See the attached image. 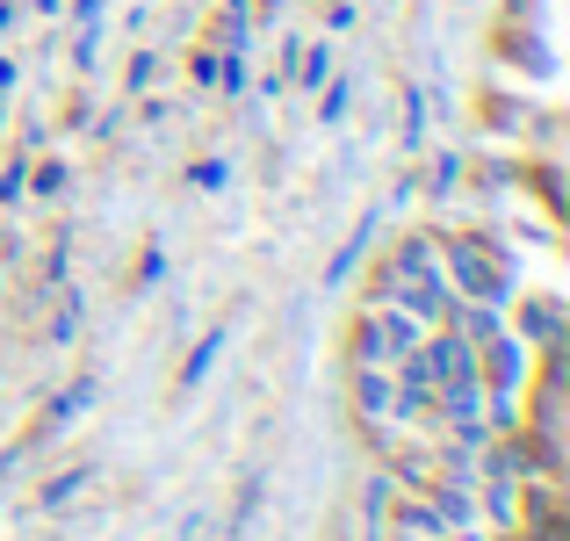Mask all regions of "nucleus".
I'll return each mask as SVG.
<instances>
[{
  "label": "nucleus",
  "instance_id": "obj_2",
  "mask_svg": "<svg viewBox=\"0 0 570 541\" xmlns=\"http://www.w3.org/2000/svg\"><path fill=\"white\" fill-rule=\"evenodd\" d=\"M419 340H426V325L368 296V304L347 318V368H397V361L412 354Z\"/></svg>",
  "mask_w": 570,
  "mask_h": 541
},
{
  "label": "nucleus",
  "instance_id": "obj_6",
  "mask_svg": "<svg viewBox=\"0 0 570 541\" xmlns=\"http://www.w3.org/2000/svg\"><path fill=\"white\" fill-rule=\"evenodd\" d=\"M217 354H224V333H209L203 347L188 354V368H181V390H195V383H203V375H209V361H217Z\"/></svg>",
  "mask_w": 570,
  "mask_h": 541
},
{
  "label": "nucleus",
  "instance_id": "obj_8",
  "mask_svg": "<svg viewBox=\"0 0 570 541\" xmlns=\"http://www.w3.org/2000/svg\"><path fill=\"white\" fill-rule=\"evenodd\" d=\"M138 87H153V51L130 58V95H138Z\"/></svg>",
  "mask_w": 570,
  "mask_h": 541
},
{
  "label": "nucleus",
  "instance_id": "obj_1",
  "mask_svg": "<svg viewBox=\"0 0 570 541\" xmlns=\"http://www.w3.org/2000/svg\"><path fill=\"white\" fill-rule=\"evenodd\" d=\"M433 246H441V275L448 296L462 304H513V260L491 232H470V224H433Z\"/></svg>",
  "mask_w": 570,
  "mask_h": 541
},
{
  "label": "nucleus",
  "instance_id": "obj_4",
  "mask_svg": "<svg viewBox=\"0 0 570 541\" xmlns=\"http://www.w3.org/2000/svg\"><path fill=\"white\" fill-rule=\"evenodd\" d=\"M513 325L520 340H528L534 354H549V347H563V333H570V318H563V296H549V289H513Z\"/></svg>",
  "mask_w": 570,
  "mask_h": 541
},
{
  "label": "nucleus",
  "instance_id": "obj_7",
  "mask_svg": "<svg viewBox=\"0 0 570 541\" xmlns=\"http://www.w3.org/2000/svg\"><path fill=\"white\" fill-rule=\"evenodd\" d=\"M296 80H304V87H318V80H325V43H318V51H304V66H296Z\"/></svg>",
  "mask_w": 570,
  "mask_h": 541
},
{
  "label": "nucleus",
  "instance_id": "obj_5",
  "mask_svg": "<svg viewBox=\"0 0 570 541\" xmlns=\"http://www.w3.org/2000/svg\"><path fill=\"white\" fill-rule=\"evenodd\" d=\"M87 484H95V462H72V470H58L51 484H43V513H66V505L80 499Z\"/></svg>",
  "mask_w": 570,
  "mask_h": 541
},
{
  "label": "nucleus",
  "instance_id": "obj_3",
  "mask_svg": "<svg viewBox=\"0 0 570 541\" xmlns=\"http://www.w3.org/2000/svg\"><path fill=\"white\" fill-rule=\"evenodd\" d=\"M347 404H354V426H404V397H397V375L390 368H347Z\"/></svg>",
  "mask_w": 570,
  "mask_h": 541
},
{
  "label": "nucleus",
  "instance_id": "obj_9",
  "mask_svg": "<svg viewBox=\"0 0 570 541\" xmlns=\"http://www.w3.org/2000/svg\"><path fill=\"white\" fill-rule=\"evenodd\" d=\"M37 188H43V195H58V188H66V167H58V159H51V167H37Z\"/></svg>",
  "mask_w": 570,
  "mask_h": 541
}]
</instances>
